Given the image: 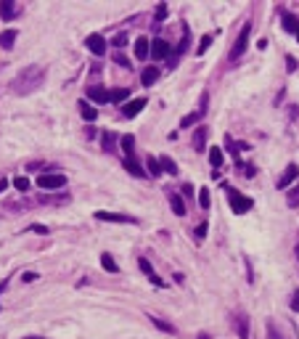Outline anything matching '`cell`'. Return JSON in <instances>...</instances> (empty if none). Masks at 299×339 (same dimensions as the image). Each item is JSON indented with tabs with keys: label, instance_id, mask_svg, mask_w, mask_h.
<instances>
[{
	"label": "cell",
	"instance_id": "6da1fadb",
	"mask_svg": "<svg viewBox=\"0 0 299 339\" xmlns=\"http://www.w3.org/2000/svg\"><path fill=\"white\" fill-rule=\"evenodd\" d=\"M45 80V69L43 66H27L24 72H19L16 75V80L11 82V90H14L16 95H27L32 93V90H37Z\"/></svg>",
	"mask_w": 299,
	"mask_h": 339
},
{
	"label": "cell",
	"instance_id": "7a4b0ae2",
	"mask_svg": "<svg viewBox=\"0 0 299 339\" xmlns=\"http://www.w3.org/2000/svg\"><path fill=\"white\" fill-rule=\"evenodd\" d=\"M37 185L45 191H59L66 185V178L61 172H43V175H37Z\"/></svg>",
	"mask_w": 299,
	"mask_h": 339
},
{
	"label": "cell",
	"instance_id": "3957f363",
	"mask_svg": "<svg viewBox=\"0 0 299 339\" xmlns=\"http://www.w3.org/2000/svg\"><path fill=\"white\" fill-rule=\"evenodd\" d=\"M228 201H230V210H233L236 215H244V212L252 210V199H249V196L239 194V191H233V188H228Z\"/></svg>",
	"mask_w": 299,
	"mask_h": 339
},
{
	"label": "cell",
	"instance_id": "277c9868",
	"mask_svg": "<svg viewBox=\"0 0 299 339\" xmlns=\"http://www.w3.org/2000/svg\"><path fill=\"white\" fill-rule=\"evenodd\" d=\"M249 32H252V24H244L241 35L236 37V45H233V50H230V61H236V59H241V56H244V50H246V43H249Z\"/></svg>",
	"mask_w": 299,
	"mask_h": 339
},
{
	"label": "cell",
	"instance_id": "5b68a950",
	"mask_svg": "<svg viewBox=\"0 0 299 339\" xmlns=\"http://www.w3.org/2000/svg\"><path fill=\"white\" fill-rule=\"evenodd\" d=\"M143 106H146V98H133L130 104H125V106H122V117L133 120V117H138L140 111H143Z\"/></svg>",
	"mask_w": 299,
	"mask_h": 339
},
{
	"label": "cell",
	"instance_id": "8992f818",
	"mask_svg": "<svg viewBox=\"0 0 299 339\" xmlns=\"http://www.w3.org/2000/svg\"><path fill=\"white\" fill-rule=\"evenodd\" d=\"M85 45H88V50L90 53H95V56H104V50H106V40L101 35H88V40H85Z\"/></svg>",
	"mask_w": 299,
	"mask_h": 339
},
{
	"label": "cell",
	"instance_id": "52a82bcc",
	"mask_svg": "<svg viewBox=\"0 0 299 339\" xmlns=\"http://www.w3.org/2000/svg\"><path fill=\"white\" fill-rule=\"evenodd\" d=\"M95 220H106V223H135V217L120 212H95Z\"/></svg>",
	"mask_w": 299,
	"mask_h": 339
},
{
	"label": "cell",
	"instance_id": "ba28073f",
	"mask_svg": "<svg viewBox=\"0 0 299 339\" xmlns=\"http://www.w3.org/2000/svg\"><path fill=\"white\" fill-rule=\"evenodd\" d=\"M151 56H154V59H164V56H170V43L162 40V37L151 40Z\"/></svg>",
	"mask_w": 299,
	"mask_h": 339
},
{
	"label": "cell",
	"instance_id": "9c48e42d",
	"mask_svg": "<svg viewBox=\"0 0 299 339\" xmlns=\"http://www.w3.org/2000/svg\"><path fill=\"white\" fill-rule=\"evenodd\" d=\"M138 265H140V270H143V273L149 276V281H151V284H154V286H164V281H162L159 276H156V270L151 268V262H149V260H146V257H140V260H138Z\"/></svg>",
	"mask_w": 299,
	"mask_h": 339
},
{
	"label": "cell",
	"instance_id": "30bf717a",
	"mask_svg": "<svg viewBox=\"0 0 299 339\" xmlns=\"http://www.w3.org/2000/svg\"><path fill=\"white\" fill-rule=\"evenodd\" d=\"M88 95L93 101H98V104H106V101H109V90L104 88V85H90L88 88Z\"/></svg>",
	"mask_w": 299,
	"mask_h": 339
},
{
	"label": "cell",
	"instance_id": "8fae6325",
	"mask_svg": "<svg viewBox=\"0 0 299 339\" xmlns=\"http://www.w3.org/2000/svg\"><path fill=\"white\" fill-rule=\"evenodd\" d=\"M297 178H299V167L297 165H289V167H286V172H284V178L278 180V188L291 185V180H297Z\"/></svg>",
	"mask_w": 299,
	"mask_h": 339
},
{
	"label": "cell",
	"instance_id": "7c38bea8",
	"mask_svg": "<svg viewBox=\"0 0 299 339\" xmlns=\"http://www.w3.org/2000/svg\"><path fill=\"white\" fill-rule=\"evenodd\" d=\"M149 53H151V40H146V37H138V40H135V56L143 61Z\"/></svg>",
	"mask_w": 299,
	"mask_h": 339
},
{
	"label": "cell",
	"instance_id": "4fadbf2b",
	"mask_svg": "<svg viewBox=\"0 0 299 339\" xmlns=\"http://www.w3.org/2000/svg\"><path fill=\"white\" fill-rule=\"evenodd\" d=\"M80 114H82V120H85V122H93L95 117H98V109L90 106L88 101H80Z\"/></svg>",
	"mask_w": 299,
	"mask_h": 339
},
{
	"label": "cell",
	"instance_id": "5bb4252c",
	"mask_svg": "<svg viewBox=\"0 0 299 339\" xmlns=\"http://www.w3.org/2000/svg\"><path fill=\"white\" fill-rule=\"evenodd\" d=\"M236 331L241 339H249V318L246 315H236Z\"/></svg>",
	"mask_w": 299,
	"mask_h": 339
},
{
	"label": "cell",
	"instance_id": "9a60e30c",
	"mask_svg": "<svg viewBox=\"0 0 299 339\" xmlns=\"http://www.w3.org/2000/svg\"><path fill=\"white\" fill-rule=\"evenodd\" d=\"M16 37H19V32H16V30H5V32H0V45H3L5 50L14 48Z\"/></svg>",
	"mask_w": 299,
	"mask_h": 339
},
{
	"label": "cell",
	"instance_id": "2e32d148",
	"mask_svg": "<svg viewBox=\"0 0 299 339\" xmlns=\"http://www.w3.org/2000/svg\"><path fill=\"white\" fill-rule=\"evenodd\" d=\"M156 80H159V69H156V66H146L143 75H140V82H143V85H154Z\"/></svg>",
	"mask_w": 299,
	"mask_h": 339
},
{
	"label": "cell",
	"instance_id": "e0dca14e",
	"mask_svg": "<svg viewBox=\"0 0 299 339\" xmlns=\"http://www.w3.org/2000/svg\"><path fill=\"white\" fill-rule=\"evenodd\" d=\"M170 207H172L175 215H180V217L185 215V201H183V196H180V194H170Z\"/></svg>",
	"mask_w": 299,
	"mask_h": 339
},
{
	"label": "cell",
	"instance_id": "ac0fdd59",
	"mask_svg": "<svg viewBox=\"0 0 299 339\" xmlns=\"http://www.w3.org/2000/svg\"><path fill=\"white\" fill-rule=\"evenodd\" d=\"M122 149H125V159H135V138L133 135H122Z\"/></svg>",
	"mask_w": 299,
	"mask_h": 339
},
{
	"label": "cell",
	"instance_id": "d6986e66",
	"mask_svg": "<svg viewBox=\"0 0 299 339\" xmlns=\"http://www.w3.org/2000/svg\"><path fill=\"white\" fill-rule=\"evenodd\" d=\"M146 170H149V175H151V178H159V175H162V165H159V159H156V156H146Z\"/></svg>",
	"mask_w": 299,
	"mask_h": 339
},
{
	"label": "cell",
	"instance_id": "ffe728a7",
	"mask_svg": "<svg viewBox=\"0 0 299 339\" xmlns=\"http://www.w3.org/2000/svg\"><path fill=\"white\" fill-rule=\"evenodd\" d=\"M14 3H11V0H0V19L3 21H11L14 19Z\"/></svg>",
	"mask_w": 299,
	"mask_h": 339
},
{
	"label": "cell",
	"instance_id": "44dd1931",
	"mask_svg": "<svg viewBox=\"0 0 299 339\" xmlns=\"http://www.w3.org/2000/svg\"><path fill=\"white\" fill-rule=\"evenodd\" d=\"M122 165H125V170H127L130 175H135V178H143V175H146V170L140 167V165H138V162H135V159H125V162H122Z\"/></svg>",
	"mask_w": 299,
	"mask_h": 339
},
{
	"label": "cell",
	"instance_id": "7402d4cb",
	"mask_svg": "<svg viewBox=\"0 0 299 339\" xmlns=\"http://www.w3.org/2000/svg\"><path fill=\"white\" fill-rule=\"evenodd\" d=\"M284 30L286 32H294V35H297V32H299V19H297V16L284 14Z\"/></svg>",
	"mask_w": 299,
	"mask_h": 339
},
{
	"label": "cell",
	"instance_id": "603a6c76",
	"mask_svg": "<svg viewBox=\"0 0 299 339\" xmlns=\"http://www.w3.org/2000/svg\"><path fill=\"white\" fill-rule=\"evenodd\" d=\"M127 88H117V90H109V101L111 104H122V101H127Z\"/></svg>",
	"mask_w": 299,
	"mask_h": 339
},
{
	"label": "cell",
	"instance_id": "cb8c5ba5",
	"mask_svg": "<svg viewBox=\"0 0 299 339\" xmlns=\"http://www.w3.org/2000/svg\"><path fill=\"white\" fill-rule=\"evenodd\" d=\"M114 143H117V135L114 133H104V135H101V149H104V151H114Z\"/></svg>",
	"mask_w": 299,
	"mask_h": 339
},
{
	"label": "cell",
	"instance_id": "d4e9b609",
	"mask_svg": "<svg viewBox=\"0 0 299 339\" xmlns=\"http://www.w3.org/2000/svg\"><path fill=\"white\" fill-rule=\"evenodd\" d=\"M204 140H207V127H199L194 135V149L196 151H204Z\"/></svg>",
	"mask_w": 299,
	"mask_h": 339
},
{
	"label": "cell",
	"instance_id": "484cf974",
	"mask_svg": "<svg viewBox=\"0 0 299 339\" xmlns=\"http://www.w3.org/2000/svg\"><path fill=\"white\" fill-rule=\"evenodd\" d=\"M101 265H104V270H109V273H117V270H120V265L114 262L111 254H101Z\"/></svg>",
	"mask_w": 299,
	"mask_h": 339
},
{
	"label": "cell",
	"instance_id": "4316f807",
	"mask_svg": "<svg viewBox=\"0 0 299 339\" xmlns=\"http://www.w3.org/2000/svg\"><path fill=\"white\" fill-rule=\"evenodd\" d=\"M159 165H162V170H164L167 175H178V165H175V159H170V156H162Z\"/></svg>",
	"mask_w": 299,
	"mask_h": 339
},
{
	"label": "cell",
	"instance_id": "83f0119b",
	"mask_svg": "<svg viewBox=\"0 0 299 339\" xmlns=\"http://www.w3.org/2000/svg\"><path fill=\"white\" fill-rule=\"evenodd\" d=\"M209 165L212 167L223 165V151H220V149H209Z\"/></svg>",
	"mask_w": 299,
	"mask_h": 339
},
{
	"label": "cell",
	"instance_id": "f1b7e54d",
	"mask_svg": "<svg viewBox=\"0 0 299 339\" xmlns=\"http://www.w3.org/2000/svg\"><path fill=\"white\" fill-rule=\"evenodd\" d=\"M201 117H204V114H199V111H194V114L183 117V122H180V127H191V125H196V122H199Z\"/></svg>",
	"mask_w": 299,
	"mask_h": 339
},
{
	"label": "cell",
	"instance_id": "f546056e",
	"mask_svg": "<svg viewBox=\"0 0 299 339\" xmlns=\"http://www.w3.org/2000/svg\"><path fill=\"white\" fill-rule=\"evenodd\" d=\"M286 201H289V207H299V183L289 191V199H286Z\"/></svg>",
	"mask_w": 299,
	"mask_h": 339
},
{
	"label": "cell",
	"instance_id": "4dcf8cb0",
	"mask_svg": "<svg viewBox=\"0 0 299 339\" xmlns=\"http://www.w3.org/2000/svg\"><path fill=\"white\" fill-rule=\"evenodd\" d=\"M154 321V326H159L162 331H170V334H175V326L172 324H167V321H159V318H151Z\"/></svg>",
	"mask_w": 299,
	"mask_h": 339
},
{
	"label": "cell",
	"instance_id": "1f68e13d",
	"mask_svg": "<svg viewBox=\"0 0 299 339\" xmlns=\"http://www.w3.org/2000/svg\"><path fill=\"white\" fill-rule=\"evenodd\" d=\"M14 185H16L19 191H30V180L21 178V175H19V178H14Z\"/></svg>",
	"mask_w": 299,
	"mask_h": 339
},
{
	"label": "cell",
	"instance_id": "d6a6232c",
	"mask_svg": "<svg viewBox=\"0 0 299 339\" xmlns=\"http://www.w3.org/2000/svg\"><path fill=\"white\" fill-rule=\"evenodd\" d=\"M199 204L204 207V210H209V191H207V188H201V194H199Z\"/></svg>",
	"mask_w": 299,
	"mask_h": 339
},
{
	"label": "cell",
	"instance_id": "836d02e7",
	"mask_svg": "<svg viewBox=\"0 0 299 339\" xmlns=\"http://www.w3.org/2000/svg\"><path fill=\"white\" fill-rule=\"evenodd\" d=\"M111 43H114V48H125V45H127V35H125V32H120Z\"/></svg>",
	"mask_w": 299,
	"mask_h": 339
},
{
	"label": "cell",
	"instance_id": "e575fe53",
	"mask_svg": "<svg viewBox=\"0 0 299 339\" xmlns=\"http://www.w3.org/2000/svg\"><path fill=\"white\" fill-rule=\"evenodd\" d=\"M164 16H167V5H159V8H156V16H154V24H159Z\"/></svg>",
	"mask_w": 299,
	"mask_h": 339
},
{
	"label": "cell",
	"instance_id": "d590c367",
	"mask_svg": "<svg viewBox=\"0 0 299 339\" xmlns=\"http://www.w3.org/2000/svg\"><path fill=\"white\" fill-rule=\"evenodd\" d=\"M114 64H120V66H125V69H127L130 61H127V56H125V53H117V56H114Z\"/></svg>",
	"mask_w": 299,
	"mask_h": 339
},
{
	"label": "cell",
	"instance_id": "8d00e7d4",
	"mask_svg": "<svg viewBox=\"0 0 299 339\" xmlns=\"http://www.w3.org/2000/svg\"><path fill=\"white\" fill-rule=\"evenodd\" d=\"M268 334H270V339H284L278 334V329H275V324H268Z\"/></svg>",
	"mask_w": 299,
	"mask_h": 339
},
{
	"label": "cell",
	"instance_id": "74e56055",
	"mask_svg": "<svg viewBox=\"0 0 299 339\" xmlns=\"http://www.w3.org/2000/svg\"><path fill=\"white\" fill-rule=\"evenodd\" d=\"M209 45H212V37H209V35H207V37H201V45H199V53H204V50H207V48H209Z\"/></svg>",
	"mask_w": 299,
	"mask_h": 339
},
{
	"label": "cell",
	"instance_id": "f35d334b",
	"mask_svg": "<svg viewBox=\"0 0 299 339\" xmlns=\"http://www.w3.org/2000/svg\"><path fill=\"white\" fill-rule=\"evenodd\" d=\"M32 233H37V236H48V228H45V225H32Z\"/></svg>",
	"mask_w": 299,
	"mask_h": 339
},
{
	"label": "cell",
	"instance_id": "ab89813d",
	"mask_svg": "<svg viewBox=\"0 0 299 339\" xmlns=\"http://www.w3.org/2000/svg\"><path fill=\"white\" fill-rule=\"evenodd\" d=\"M204 236H207V223H201L199 228H196V239L201 241V239H204Z\"/></svg>",
	"mask_w": 299,
	"mask_h": 339
},
{
	"label": "cell",
	"instance_id": "60d3db41",
	"mask_svg": "<svg viewBox=\"0 0 299 339\" xmlns=\"http://www.w3.org/2000/svg\"><path fill=\"white\" fill-rule=\"evenodd\" d=\"M21 278H24V281H27V284H32V281H35V278H37V273H32V270H27V273H24V276H21Z\"/></svg>",
	"mask_w": 299,
	"mask_h": 339
},
{
	"label": "cell",
	"instance_id": "b9f144b4",
	"mask_svg": "<svg viewBox=\"0 0 299 339\" xmlns=\"http://www.w3.org/2000/svg\"><path fill=\"white\" fill-rule=\"evenodd\" d=\"M291 310L299 313V292H294V297H291Z\"/></svg>",
	"mask_w": 299,
	"mask_h": 339
},
{
	"label": "cell",
	"instance_id": "7bdbcfd3",
	"mask_svg": "<svg viewBox=\"0 0 299 339\" xmlns=\"http://www.w3.org/2000/svg\"><path fill=\"white\" fill-rule=\"evenodd\" d=\"M183 196H194V185H191V183L183 185Z\"/></svg>",
	"mask_w": 299,
	"mask_h": 339
},
{
	"label": "cell",
	"instance_id": "ee69618b",
	"mask_svg": "<svg viewBox=\"0 0 299 339\" xmlns=\"http://www.w3.org/2000/svg\"><path fill=\"white\" fill-rule=\"evenodd\" d=\"M286 64H289V72H294V69H297V61L291 59V56H289V59H286Z\"/></svg>",
	"mask_w": 299,
	"mask_h": 339
},
{
	"label": "cell",
	"instance_id": "f6af8a7d",
	"mask_svg": "<svg viewBox=\"0 0 299 339\" xmlns=\"http://www.w3.org/2000/svg\"><path fill=\"white\" fill-rule=\"evenodd\" d=\"M5 188H8V180H5V178H0V194H3Z\"/></svg>",
	"mask_w": 299,
	"mask_h": 339
},
{
	"label": "cell",
	"instance_id": "bcb514c9",
	"mask_svg": "<svg viewBox=\"0 0 299 339\" xmlns=\"http://www.w3.org/2000/svg\"><path fill=\"white\" fill-rule=\"evenodd\" d=\"M199 339H209V334H199Z\"/></svg>",
	"mask_w": 299,
	"mask_h": 339
},
{
	"label": "cell",
	"instance_id": "7dc6e473",
	"mask_svg": "<svg viewBox=\"0 0 299 339\" xmlns=\"http://www.w3.org/2000/svg\"><path fill=\"white\" fill-rule=\"evenodd\" d=\"M30 339H40V337H30Z\"/></svg>",
	"mask_w": 299,
	"mask_h": 339
},
{
	"label": "cell",
	"instance_id": "c3c4849f",
	"mask_svg": "<svg viewBox=\"0 0 299 339\" xmlns=\"http://www.w3.org/2000/svg\"><path fill=\"white\" fill-rule=\"evenodd\" d=\"M297 257H299V247H297Z\"/></svg>",
	"mask_w": 299,
	"mask_h": 339
},
{
	"label": "cell",
	"instance_id": "681fc988",
	"mask_svg": "<svg viewBox=\"0 0 299 339\" xmlns=\"http://www.w3.org/2000/svg\"><path fill=\"white\" fill-rule=\"evenodd\" d=\"M297 40H299V32H297Z\"/></svg>",
	"mask_w": 299,
	"mask_h": 339
}]
</instances>
